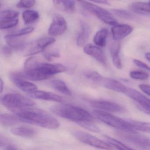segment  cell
<instances>
[{
  "label": "cell",
  "mask_w": 150,
  "mask_h": 150,
  "mask_svg": "<svg viewBox=\"0 0 150 150\" xmlns=\"http://www.w3.org/2000/svg\"><path fill=\"white\" fill-rule=\"evenodd\" d=\"M2 104L13 112L27 108H32L35 102L31 99L20 94L9 93L3 96L1 100Z\"/></svg>",
  "instance_id": "6"
},
{
  "label": "cell",
  "mask_w": 150,
  "mask_h": 150,
  "mask_svg": "<svg viewBox=\"0 0 150 150\" xmlns=\"http://www.w3.org/2000/svg\"><path fill=\"white\" fill-rule=\"evenodd\" d=\"M19 23V19H9V20H1L0 28L1 30L11 28L17 26Z\"/></svg>",
  "instance_id": "30"
},
{
  "label": "cell",
  "mask_w": 150,
  "mask_h": 150,
  "mask_svg": "<svg viewBox=\"0 0 150 150\" xmlns=\"http://www.w3.org/2000/svg\"><path fill=\"white\" fill-rule=\"evenodd\" d=\"M145 57L148 61L150 62V52H147L145 54Z\"/></svg>",
  "instance_id": "44"
},
{
  "label": "cell",
  "mask_w": 150,
  "mask_h": 150,
  "mask_svg": "<svg viewBox=\"0 0 150 150\" xmlns=\"http://www.w3.org/2000/svg\"><path fill=\"white\" fill-rule=\"evenodd\" d=\"M11 133L15 136L30 138L35 136L36 131L33 128L26 126L14 127L12 129Z\"/></svg>",
  "instance_id": "21"
},
{
  "label": "cell",
  "mask_w": 150,
  "mask_h": 150,
  "mask_svg": "<svg viewBox=\"0 0 150 150\" xmlns=\"http://www.w3.org/2000/svg\"><path fill=\"white\" fill-rule=\"evenodd\" d=\"M22 17L25 24H30L37 21L39 19V14L35 10H26L23 13Z\"/></svg>",
  "instance_id": "28"
},
{
  "label": "cell",
  "mask_w": 150,
  "mask_h": 150,
  "mask_svg": "<svg viewBox=\"0 0 150 150\" xmlns=\"http://www.w3.org/2000/svg\"><path fill=\"white\" fill-rule=\"evenodd\" d=\"M84 52L86 54L96 59L97 61L103 66L107 64V58L103 51L97 46L92 44L85 45Z\"/></svg>",
  "instance_id": "13"
},
{
  "label": "cell",
  "mask_w": 150,
  "mask_h": 150,
  "mask_svg": "<svg viewBox=\"0 0 150 150\" xmlns=\"http://www.w3.org/2000/svg\"><path fill=\"white\" fill-rule=\"evenodd\" d=\"M111 12L114 14L115 15L118 17L122 19L127 20H133L135 19V16L134 15L132 14L128 11L122 9H114L111 10Z\"/></svg>",
  "instance_id": "31"
},
{
  "label": "cell",
  "mask_w": 150,
  "mask_h": 150,
  "mask_svg": "<svg viewBox=\"0 0 150 150\" xmlns=\"http://www.w3.org/2000/svg\"><path fill=\"white\" fill-rule=\"evenodd\" d=\"M93 122H83L79 123L78 124L85 129L95 132H99L100 131V128L95 125Z\"/></svg>",
  "instance_id": "35"
},
{
  "label": "cell",
  "mask_w": 150,
  "mask_h": 150,
  "mask_svg": "<svg viewBox=\"0 0 150 150\" xmlns=\"http://www.w3.org/2000/svg\"><path fill=\"white\" fill-rule=\"evenodd\" d=\"M29 96L35 99L50 101L62 102L63 101V98L61 96L47 91L35 90L28 93Z\"/></svg>",
  "instance_id": "16"
},
{
  "label": "cell",
  "mask_w": 150,
  "mask_h": 150,
  "mask_svg": "<svg viewBox=\"0 0 150 150\" xmlns=\"http://www.w3.org/2000/svg\"><path fill=\"white\" fill-rule=\"evenodd\" d=\"M133 129L150 134V123L128 120Z\"/></svg>",
  "instance_id": "27"
},
{
  "label": "cell",
  "mask_w": 150,
  "mask_h": 150,
  "mask_svg": "<svg viewBox=\"0 0 150 150\" xmlns=\"http://www.w3.org/2000/svg\"><path fill=\"white\" fill-rule=\"evenodd\" d=\"M139 87L144 93L150 96V85L140 84Z\"/></svg>",
  "instance_id": "41"
},
{
  "label": "cell",
  "mask_w": 150,
  "mask_h": 150,
  "mask_svg": "<svg viewBox=\"0 0 150 150\" xmlns=\"http://www.w3.org/2000/svg\"><path fill=\"white\" fill-rule=\"evenodd\" d=\"M133 62L136 65H137L138 67L150 72V67H149L146 64H145L144 62L137 59H133Z\"/></svg>",
  "instance_id": "39"
},
{
  "label": "cell",
  "mask_w": 150,
  "mask_h": 150,
  "mask_svg": "<svg viewBox=\"0 0 150 150\" xmlns=\"http://www.w3.org/2000/svg\"><path fill=\"white\" fill-rule=\"evenodd\" d=\"M103 136L106 139L107 141H108V143H109L108 144L116 149H118V150H124L132 149V148L129 147L117 139H115L108 135H104Z\"/></svg>",
  "instance_id": "29"
},
{
  "label": "cell",
  "mask_w": 150,
  "mask_h": 150,
  "mask_svg": "<svg viewBox=\"0 0 150 150\" xmlns=\"http://www.w3.org/2000/svg\"><path fill=\"white\" fill-rule=\"evenodd\" d=\"M89 1L96 2V3L105 4V5H109V3L108 2V0H89Z\"/></svg>",
  "instance_id": "43"
},
{
  "label": "cell",
  "mask_w": 150,
  "mask_h": 150,
  "mask_svg": "<svg viewBox=\"0 0 150 150\" xmlns=\"http://www.w3.org/2000/svg\"><path fill=\"white\" fill-rule=\"evenodd\" d=\"M124 94L135 101L136 103L142 106L150 107V99L137 90L126 87Z\"/></svg>",
  "instance_id": "17"
},
{
  "label": "cell",
  "mask_w": 150,
  "mask_h": 150,
  "mask_svg": "<svg viewBox=\"0 0 150 150\" xmlns=\"http://www.w3.org/2000/svg\"><path fill=\"white\" fill-rule=\"evenodd\" d=\"M133 28L128 24H118L114 25L111 28L112 37L115 41H119L129 35Z\"/></svg>",
  "instance_id": "15"
},
{
  "label": "cell",
  "mask_w": 150,
  "mask_h": 150,
  "mask_svg": "<svg viewBox=\"0 0 150 150\" xmlns=\"http://www.w3.org/2000/svg\"><path fill=\"white\" fill-rule=\"evenodd\" d=\"M52 87L58 92L67 96H71L72 94L71 90L69 89L64 81L61 80L56 79L50 82Z\"/></svg>",
  "instance_id": "24"
},
{
  "label": "cell",
  "mask_w": 150,
  "mask_h": 150,
  "mask_svg": "<svg viewBox=\"0 0 150 150\" xmlns=\"http://www.w3.org/2000/svg\"><path fill=\"white\" fill-rule=\"evenodd\" d=\"M36 3V0H20L16 4L19 8H29L33 7Z\"/></svg>",
  "instance_id": "36"
},
{
  "label": "cell",
  "mask_w": 150,
  "mask_h": 150,
  "mask_svg": "<svg viewBox=\"0 0 150 150\" xmlns=\"http://www.w3.org/2000/svg\"><path fill=\"white\" fill-rule=\"evenodd\" d=\"M80 30L77 36V45L79 47L84 46L90 37L91 30L88 24L86 22H80Z\"/></svg>",
  "instance_id": "18"
},
{
  "label": "cell",
  "mask_w": 150,
  "mask_h": 150,
  "mask_svg": "<svg viewBox=\"0 0 150 150\" xmlns=\"http://www.w3.org/2000/svg\"><path fill=\"white\" fill-rule=\"evenodd\" d=\"M66 71V68L61 64L39 63L35 58L32 57L25 62L23 72L16 74L23 78L40 81L48 79L55 74Z\"/></svg>",
  "instance_id": "1"
},
{
  "label": "cell",
  "mask_w": 150,
  "mask_h": 150,
  "mask_svg": "<svg viewBox=\"0 0 150 150\" xmlns=\"http://www.w3.org/2000/svg\"><path fill=\"white\" fill-rule=\"evenodd\" d=\"M117 137L141 149L150 150V137L140 134L136 130H119L115 132Z\"/></svg>",
  "instance_id": "4"
},
{
  "label": "cell",
  "mask_w": 150,
  "mask_h": 150,
  "mask_svg": "<svg viewBox=\"0 0 150 150\" xmlns=\"http://www.w3.org/2000/svg\"><path fill=\"white\" fill-rule=\"evenodd\" d=\"M129 7L132 10L137 13H150V4L149 3L134 2Z\"/></svg>",
  "instance_id": "26"
},
{
  "label": "cell",
  "mask_w": 150,
  "mask_h": 150,
  "mask_svg": "<svg viewBox=\"0 0 150 150\" xmlns=\"http://www.w3.org/2000/svg\"><path fill=\"white\" fill-rule=\"evenodd\" d=\"M77 1L85 10L96 16L103 22L113 26L118 24L111 13L106 9L84 0Z\"/></svg>",
  "instance_id": "7"
},
{
  "label": "cell",
  "mask_w": 150,
  "mask_h": 150,
  "mask_svg": "<svg viewBox=\"0 0 150 150\" xmlns=\"http://www.w3.org/2000/svg\"><path fill=\"white\" fill-rule=\"evenodd\" d=\"M12 51H13V49L11 47H9L8 45V46H4L2 49V52H3V54L7 57H9L10 55H11L12 53Z\"/></svg>",
  "instance_id": "42"
},
{
  "label": "cell",
  "mask_w": 150,
  "mask_h": 150,
  "mask_svg": "<svg viewBox=\"0 0 150 150\" xmlns=\"http://www.w3.org/2000/svg\"><path fill=\"white\" fill-rule=\"evenodd\" d=\"M3 87H4V82L2 81V79H1V92L2 93L3 91Z\"/></svg>",
  "instance_id": "45"
},
{
  "label": "cell",
  "mask_w": 150,
  "mask_h": 150,
  "mask_svg": "<svg viewBox=\"0 0 150 150\" xmlns=\"http://www.w3.org/2000/svg\"><path fill=\"white\" fill-rule=\"evenodd\" d=\"M56 42V39L53 37H44L36 41L33 46L30 49L27 53V56L35 55L42 52L47 47Z\"/></svg>",
  "instance_id": "12"
},
{
  "label": "cell",
  "mask_w": 150,
  "mask_h": 150,
  "mask_svg": "<svg viewBox=\"0 0 150 150\" xmlns=\"http://www.w3.org/2000/svg\"><path fill=\"white\" fill-rule=\"evenodd\" d=\"M72 134L75 138L80 142L91 146L106 150H113L114 149V147L109 144L88 133L79 131H74L72 132Z\"/></svg>",
  "instance_id": "8"
},
{
  "label": "cell",
  "mask_w": 150,
  "mask_h": 150,
  "mask_svg": "<svg viewBox=\"0 0 150 150\" xmlns=\"http://www.w3.org/2000/svg\"><path fill=\"white\" fill-rule=\"evenodd\" d=\"M108 31L106 29H102L96 32L93 38V42L97 46L103 47L106 45Z\"/></svg>",
  "instance_id": "25"
},
{
  "label": "cell",
  "mask_w": 150,
  "mask_h": 150,
  "mask_svg": "<svg viewBox=\"0 0 150 150\" xmlns=\"http://www.w3.org/2000/svg\"><path fill=\"white\" fill-rule=\"evenodd\" d=\"M93 116L104 123L119 130H135L128 120H125L107 112L96 109L92 112Z\"/></svg>",
  "instance_id": "5"
},
{
  "label": "cell",
  "mask_w": 150,
  "mask_h": 150,
  "mask_svg": "<svg viewBox=\"0 0 150 150\" xmlns=\"http://www.w3.org/2000/svg\"><path fill=\"white\" fill-rule=\"evenodd\" d=\"M131 78L136 80H146L149 79L148 74L140 71H132L129 73Z\"/></svg>",
  "instance_id": "34"
},
{
  "label": "cell",
  "mask_w": 150,
  "mask_h": 150,
  "mask_svg": "<svg viewBox=\"0 0 150 150\" xmlns=\"http://www.w3.org/2000/svg\"><path fill=\"white\" fill-rule=\"evenodd\" d=\"M0 122L1 125L6 126H13L19 123L23 122L21 117L17 115L8 114H1Z\"/></svg>",
  "instance_id": "23"
},
{
  "label": "cell",
  "mask_w": 150,
  "mask_h": 150,
  "mask_svg": "<svg viewBox=\"0 0 150 150\" xmlns=\"http://www.w3.org/2000/svg\"><path fill=\"white\" fill-rule=\"evenodd\" d=\"M34 30V28L33 27H27V28L20 30L15 33H12V34H10L8 35L10 36L16 37H21L22 36L31 33V32H33Z\"/></svg>",
  "instance_id": "37"
},
{
  "label": "cell",
  "mask_w": 150,
  "mask_h": 150,
  "mask_svg": "<svg viewBox=\"0 0 150 150\" xmlns=\"http://www.w3.org/2000/svg\"><path fill=\"white\" fill-rule=\"evenodd\" d=\"M148 3H150V0L149 1V2H148Z\"/></svg>",
  "instance_id": "46"
},
{
  "label": "cell",
  "mask_w": 150,
  "mask_h": 150,
  "mask_svg": "<svg viewBox=\"0 0 150 150\" xmlns=\"http://www.w3.org/2000/svg\"><path fill=\"white\" fill-rule=\"evenodd\" d=\"M90 105L96 109L107 112H125V109L122 106L113 102L106 100H94L90 102Z\"/></svg>",
  "instance_id": "10"
},
{
  "label": "cell",
  "mask_w": 150,
  "mask_h": 150,
  "mask_svg": "<svg viewBox=\"0 0 150 150\" xmlns=\"http://www.w3.org/2000/svg\"><path fill=\"white\" fill-rule=\"evenodd\" d=\"M0 147L4 150H17L18 148L15 145L13 144L10 140L5 137H1L0 139Z\"/></svg>",
  "instance_id": "33"
},
{
  "label": "cell",
  "mask_w": 150,
  "mask_h": 150,
  "mask_svg": "<svg viewBox=\"0 0 150 150\" xmlns=\"http://www.w3.org/2000/svg\"><path fill=\"white\" fill-rule=\"evenodd\" d=\"M97 84L110 90L123 93H124L126 88V86L118 81L102 75L99 79Z\"/></svg>",
  "instance_id": "11"
},
{
  "label": "cell",
  "mask_w": 150,
  "mask_h": 150,
  "mask_svg": "<svg viewBox=\"0 0 150 150\" xmlns=\"http://www.w3.org/2000/svg\"><path fill=\"white\" fill-rule=\"evenodd\" d=\"M67 29V23L64 17L55 16L48 29V34L51 37L58 36L63 35Z\"/></svg>",
  "instance_id": "9"
},
{
  "label": "cell",
  "mask_w": 150,
  "mask_h": 150,
  "mask_svg": "<svg viewBox=\"0 0 150 150\" xmlns=\"http://www.w3.org/2000/svg\"><path fill=\"white\" fill-rule=\"evenodd\" d=\"M136 106H137V108L139 109L140 111L144 112V113L146 114V115H150V107L142 106V105L137 103H136Z\"/></svg>",
  "instance_id": "40"
},
{
  "label": "cell",
  "mask_w": 150,
  "mask_h": 150,
  "mask_svg": "<svg viewBox=\"0 0 150 150\" xmlns=\"http://www.w3.org/2000/svg\"><path fill=\"white\" fill-rule=\"evenodd\" d=\"M20 37L10 36L7 35L5 37V38L8 45L13 50H21L26 46V42L24 40L21 39Z\"/></svg>",
  "instance_id": "22"
},
{
  "label": "cell",
  "mask_w": 150,
  "mask_h": 150,
  "mask_svg": "<svg viewBox=\"0 0 150 150\" xmlns=\"http://www.w3.org/2000/svg\"><path fill=\"white\" fill-rule=\"evenodd\" d=\"M44 56L46 59L49 61H51L53 59L59 58L60 57V54L57 51L53 50L45 52L44 54Z\"/></svg>",
  "instance_id": "38"
},
{
  "label": "cell",
  "mask_w": 150,
  "mask_h": 150,
  "mask_svg": "<svg viewBox=\"0 0 150 150\" xmlns=\"http://www.w3.org/2000/svg\"><path fill=\"white\" fill-rule=\"evenodd\" d=\"M121 50V43L119 41L113 42L110 47V52L112 58L113 64L117 69L121 70L122 68V61L119 56Z\"/></svg>",
  "instance_id": "19"
},
{
  "label": "cell",
  "mask_w": 150,
  "mask_h": 150,
  "mask_svg": "<svg viewBox=\"0 0 150 150\" xmlns=\"http://www.w3.org/2000/svg\"><path fill=\"white\" fill-rule=\"evenodd\" d=\"M23 79L16 73L10 75V79L12 82L23 91L28 93L37 90V86Z\"/></svg>",
  "instance_id": "14"
},
{
  "label": "cell",
  "mask_w": 150,
  "mask_h": 150,
  "mask_svg": "<svg viewBox=\"0 0 150 150\" xmlns=\"http://www.w3.org/2000/svg\"><path fill=\"white\" fill-rule=\"evenodd\" d=\"M14 113L21 117L23 122L36 125L50 129H57L59 126L58 121L55 117L39 109L27 108L16 110Z\"/></svg>",
  "instance_id": "2"
},
{
  "label": "cell",
  "mask_w": 150,
  "mask_h": 150,
  "mask_svg": "<svg viewBox=\"0 0 150 150\" xmlns=\"http://www.w3.org/2000/svg\"><path fill=\"white\" fill-rule=\"evenodd\" d=\"M19 12L13 10H6L1 11L0 14L1 20H9L17 18L19 16Z\"/></svg>",
  "instance_id": "32"
},
{
  "label": "cell",
  "mask_w": 150,
  "mask_h": 150,
  "mask_svg": "<svg viewBox=\"0 0 150 150\" xmlns=\"http://www.w3.org/2000/svg\"><path fill=\"white\" fill-rule=\"evenodd\" d=\"M54 6L63 12H73L75 9V3L74 0H53Z\"/></svg>",
  "instance_id": "20"
},
{
  "label": "cell",
  "mask_w": 150,
  "mask_h": 150,
  "mask_svg": "<svg viewBox=\"0 0 150 150\" xmlns=\"http://www.w3.org/2000/svg\"><path fill=\"white\" fill-rule=\"evenodd\" d=\"M52 113L62 118L75 122H94L95 117L84 109L71 104H59L50 108Z\"/></svg>",
  "instance_id": "3"
}]
</instances>
